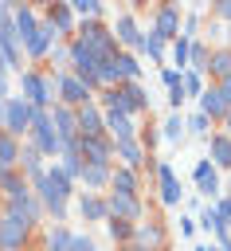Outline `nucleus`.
Wrapping results in <instances>:
<instances>
[{"label": "nucleus", "mask_w": 231, "mask_h": 251, "mask_svg": "<svg viewBox=\"0 0 231 251\" xmlns=\"http://www.w3.org/2000/svg\"><path fill=\"white\" fill-rule=\"evenodd\" d=\"M106 200V220H125V224H145V200L125 196V192H102Z\"/></svg>", "instance_id": "nucleus-1"}, {"label": "nucleus", "mask_w": 231, "mask_h": 251, "mask_svg": "<svg viewBox=\"0 0 231 251\" xmlns=\"http://www.w3.org/2000/svg\"><path fill=\"white\" fill-rule=\"evenodd\" d=\"M31 239H35V227L20 224L16 216H8L0 208V251H27Z\"/></svg>", "instance_id": "nucleus-2"}, {"label": "nucleus", "mask_w": 231, "mask_h": 251, "mask_svg": "<svg viewBox=\"0 0 231 251\" xmlns=\"http://www.w3.org/2000/svg\"><path fill=\"white\" fill-rule=\"evenodd\" d=\"M153 180H157V196H161V204H164V208H176L180 196H184V188H180V176H176L172 161H157V165H153Z\"/></svg>", "instance_id": "nucleus-3"}, {"label": "nucleus", "mask_w": 231, "mask_h": 251, "mask_svg": "<svg viewBox=\"0 0 231 251\" xmlns=\"http://www.w3.org/2000/svg\"><path fill=\"white\" fill-rule=\"evenodd\" d=\"M129 243L137 251H168V227L164 220H149V224H133Z\"/></svg>", "instance_id": "nucleus-4"}, {"label": "nucleus", "mask_w": 231, "mask_h": 251, "mask_svg": "<svg viewBox=\"0 0 231 251\" xmlns=\"http://www.w3.org/2000/svg\"><path fill=\"white\" fill-rule=\"evenodd\" d=\"M67 149H74L82 157V165H114V141L110 137H78Z\"/></svg>", "instance_id": "nucleus-5"}, {"label": "nucleus", "mask_w": 231, "mask_h": 251, "mask_svg": "<svg viewBox=\"0 0 231 251\" xmlns=\"http://www.w3.org/2000/svg\"><path fill=\"white\" fill-rule=\"evenodd\" d=\"M39 20H43V24H51L59 39H74V31H78V20H74V12H70V4H67V0H55V4H47Z\"/></svg>", "instance_id": "nucleus-6"}, {"label": "nucleus", "mask_w": 231, "mask_h": 251, "mask_svg": "<svg viewBox=\"0 0 231 251\" xmlns=\"http://www.w3.org/2000/svg\"><path fill=\"white\" fill-rule=\"evenodd\" d=\"M102 126H106V137L114 141V145H121V141H137V118H129V114H121V110H102Z\"/></svg>", "instance_id": "nucleus-7"}, {"label": "nucleus", "mask_w": 231, "mask_h": 251, "mask_svg": "<svg viewBox=\"0 0 231 251\" xmlns=\"http://www.w3.org/2000/svg\"><path fill=\"white\" fill-rule=\"evenodd\" d=\"M149 31L157 35V39H164V43H172L176 35H180V8L176 4H157V12H153V24H149Z\"/></svg>", "instance_id": "nucleus-8"}, {"label": "nucleus", "mask_w": 231, "mask_h": 251, "mask_svg": "<svg viewBox=\"0 0 231 251\" xmlns=\"http://www.w3.org/2000/svg\"><path fill=\"white\" fill-rule=\"evenodd\" d=\"M86 102H94V90H90L86 82H78L70 71H59V106L78 110V106H86Z\"/></svg>", "instance_id": "nucleus-9"}, {"label": "nucleus", "mask_w": 231, "mask_h": 251, "mask_svg": "<svg viewBox=\"0 0 231 251\" xmlns=\"http://www.w3.org/2000/svg\"><path fill=\"white\" fill-rule=\"evenodd\" d=\"M8 118H4V133H12L16 141L27 137V126H31V106L20 98V94H8Z\"/></svg>", "instance_id": "nucleus-10"}, {"label": "nucleus", "mask_w": 231, "mask_h": 251, "mask_svg": "<svg viewBox=\"0 0 231 251\" xmlns=\"http://www.w3.org/2000/svg\"><path fill=\"white\" fill-rule=\"evenodd\" d=\"M8 216H16L20 224H27V227H39V220H43V204L35 200V192H23V196H16V200H4L0 204Z\"/></svg>", "instance_id": "nucleus-11"}, {"label": "nucleus", "mask_w": 231, "mask_h": 251, "mask_svg": "<svg viewBox=\"0 0 231 251\" xmlns=\"http://www.w3.org/2000/svg\"><path fill=\"white\" fill-rule=\"evenodd\" d=\"M117 110L137 118V114H149V90L141 82H121L117 86Z\"/></svg>", "instance_id": "nucleus-12"}, {"label": "nucleus", "mask_w": 231, "mask_h": 251, "mask_svg": "<svg viewBox=\"0 0 231 251\" xmlns=\"http://www.w3.org/2000/svg\"><path fill=\"white\" fill-rule=\"evenodd\" d=\"M192 180H196V192H200V196H208V204L223 196V188H219V169H215L208 157H204V161H196V169H192Z\"/></svg>", "instance_id": "nucleus-13"}, {"label": "nucleus", "mask_w": 231, "mask_h": 251, "mask_svg": "<svg viewBox=\"0 0 231 251\" xmlns=\"http://www.w3.org/2000/svg\"><path fill=\"white\" fill-rule=\"evenodd\" d=\"M12 24H16V35H20V51H23L39 31V12L31 4H12Z\"/></svg>", "instance_id": "nucleus-14"}, {"label": "nucleus", "mask_w": 231, "mask_h": 251, "mask_svg": "<svg viewBox=\"0 0 231 251\" xmlns=\"http://www.w3.org/2000/svg\"><path fill=\"white\" fill-rule=\"evenodd\" d=\"M47 114H51V126H55L63 149L74 145V141H78V118H74V110H70V106H51Z\"/></svg>", "instance_id": "nucleus-15"}, {"label": "nucleus", "mask_w": 231, "mask_h": 251, "mask_svg": "<svg viewBox=\"0 0 231 251\" xmlns=\"http://www.w3.org/2000/svg\"><path fill=\"white\" fill-rule=\"evenodd\" d=\"M110 31H114V39H117V47H121V51H133V55H137L141 31H137V20H133V12H121V16L110 24Z\"/></svg>", "instance_id": "nucleus-16"}, {"label": "nucleus", "mask_w": 231, "mask_h": 251, "mask_svg": "<svg viewBox=\"0 0 231 251\" xmlns=\"http://www.w3.org/2000/svg\"><path fill=\"white\" fill-rule=\"evenodd\" d=\"M55 39H59V35H55V27L39 20V31H35V39H31V43L23 47V55H27V63H43V59H47V51L55 47Z\"/></svg>", "instance_id": "nucleus-17"}, {"label": "nucleus", "mask_w": 231, "mask_h": 251, "mask_svg": "<svg viewBox=\"0 0 231 251\" xmlns=\"http://www.w3.org/2000/svg\"><path fill=\"white\" fill-rule=\"evenodd\" d=\"M74 118H78V137H106V126H102V110H98L94 102L78 106V110H74Z\"/></svg>", "instance_id": "nucleus-18"}, {"label": "nucleus", "mask_w": 231, "mask_h": 251, "mask_svg": "<svg viewBox=\"0 0 231 251\" xmlns=\"http://www.w3.org/2000/svg\"><path fill=\"white\" fill-rule=\"evenodd\" d=\"M110 192L141 196V173H133V169H125V165H114V169H110Z\"/></svg>", "instance_id": "nucleus-19"}, {"label": "nucleus", "mask_w": 231, "mask_h": 251, "mask_svg": "<svg viewBox=\"0 0 231 251\" xmlns=\"http://www.w3.org/2000/svg\"><path fill=\"white\" fill-rule=\"evenodd\" d=\"M208 161L215 169L231 173V137H223L219 129H211V137H208Z\"/></svg>", "instance_id": "nucleus-20"}, {"label": "nucleus", "mask_w": 231, "mask_h": 251, "mask_svg": "<svg viewBox=\"0 0 231 251\" xmlns=\"http://www.w3.org/2000/svg\"><path fill=\"white\" fill-rule=\"evenodd\" d=\"M196 102H200L196 110H200V114H204L208 122H215V126H219V118L227 114V106H223V98H219V90H215V82H208V86H204V94H200Z\"/></svg>", "instance_id": "nucleus-21"}, {"label": "nucleus", "mask_w": 231, "mask_h": 251, "mask_svg": "<svg viewBox=\"0 0 231 251\" xmlns=\"http://www.w3.org/2000/svg\"><path fill=\"white\" fill-rule=\"evenodd\" d=\"M78 216L86 224H106V200H102V192H78Z\"/></svg>", "instance_id": "nucleus-22"}, {"label": "nucleus", "mask_w": 231, "mask_h": 251, "mask_svg": "<svg viewBox=\"0 0 231 251\" xmlns=\"http://www.w3.org/2000/svg\"><path fill=\"white\" fill-rule=\"evenodd\" d=\"M16 169H20V173L27 176V184H31V180H39V176H43V169H47V165H43V157H39L27 141H20V165H16Z\"/></svg>", "instance_id": "nucleus-23"}, {"label": "nucleus", "mask_w": 231, "mask_h": 251, "mask_svg": "<svg viewBox=\"0 0 231 251\" xmlns=\"http://www.w3.org/2000/svg\"><path fill=\"white\" fill-rule=\"evenodd\" d=\"M110 169H114V165H82L78 184H82L86 192H102V188H110Z\"/></svg>", "instance_id": "nucleus-24"}, {"label": "nucleus", "mask_w": 231, "mask_h": 251, "mask_svg": "<svg viewBox=\"0 0 231 251\" xmlns=\"http://www.w3.org/2000/svg\"><path fill=\"white\" fill-rule=\"evenodd\" d=\"M211 82H223V78H231V51L227 47H211V55H208V71H204Z\"/></svg>", "instance_id": "nucleus-25"}, {"label": "nucleus", "mask_w": 231, "mask_h": 251, "mask_svg": "<svg viewBox=\"0 0 231 251\" xmlns=\"http://www.w3.org/2000/svg\"><path fill=\"white\" fill-rule=\"evenodd\" d=\"M137 55H149V59H153L157 67H168V59H164V55H168V43H164V39H157L153 31H141V43H137Z\"/></svg>", "instance_id": "nucleus-26"}, {"label": "nucleus", "mask_w": 231, "mask_h": 251, "mask_svg": "<svg viewBox=\"0 0 231 251\" xmlns=\"http://www.w3.org/2000/svg\"><path fill=\"white\" fill-rule=\"evenodd\" d=\"M188 51H192V39H188V35H176V39L168 43V55H164L168 67L184 75V71H188Z\"/></svg>", "instance_id": "nucleus-27"}, {"label": "nucleus", "mask_w": 231, "mask_h": 251, "mask_svg": "<svg viewBox=\"0 0 231 251\" xmlns=\"http://www.w3.org/2000/svg\"><path fill=\"white\" fill-rule=\"evenodd\" d=\"M16 165H20V141L0 129V173H8V169H16Z\"/></svg>", "instance_id": "nucleus-28"}, {"label": "nucleus", "mask_w": 231, "mask_h": 251, "mask_svg": "<svg viewBox=\"0 0 231 251\" xmlns=\"http://www.w3.org/2000/svg\"><path fill=\"white\" fill-rule=\"evenodd\" d=\"M70 227L67 224H55V227H47V235H43V251H67L70 247Z\"/></svg>", "instance_id": "nucleus-29"}, {"label": "nucleus", "mask_w": 231, "mask_h": 251, "mask_svg": "<svg viewBox=\"0 0 231 251\" xmlns=\"http://www.w3.org/2000/svg\"><path fill=\"white\" fill-rule=\"evenodd\" d=\"M47 67L51 71H67L70 67V39H55V47L47 51Z\"/></svg>", "instance_id": "nucleus-30"}, {"label": "nucleus", "mask_w": 231, "mask_h": 251, "mask_svg": "<svg viewBox=\"0 0 231 251\" xmlns=\"http://www.w3.org/2000/svg\"><path fill=\"white\" fill-rule=\"evenodd\" d=\"M208 55H211V47H208V43L196 35V39H192V51H188V71L204 75V71H208Z\"/></svg>", "instance_id": "nucleus-31"}, {"label": "nucleus", "mask_w": 231, "mask_h": 251, "mask_svg": "<svg viewBox=\"0 0 231 251\" xmlns=\"http://www.w3.org/2000/svg\"><path fill=\"white\" fill-rule=\"evenodd\" d=\"M70 4V12H74V20H102V0H67Z\"/></svg>", "instance_id": "nucleus-32"}, {"label": "nucleus", "mask_w": 231, "mask_h": 251, "mask_svg": "<svg viewBox=\"0 0 231 251\" xmlns=\"http://www.w3.org/2000/svg\"><path fill=\"white\" fill-rule=\"evenodd\" d=\"M117 67H121L125 82H141V63H137L133 51H117Z\"/></svg>", "instance_id": "nucleus-33"}, {"label": "nucleus", "mask_w": 231, "mask_h": 251, "mask_svg": "<svg viewBox=\"0 0 231 251\" xmlns=\"http://www.w3.org/2000/svg\"><path fill=\"white\" fill-rule=\"evenodd\" d=\"M161 137H168V141H184V114H168L164 126H161Z\"/></svg>", "instance_id": "nucleus-34"}, {"label": "nucleus", "mask_w": 231, "mask_h": 251, "mask_svg": "<svg viewBox=\"0 0 231 251\" xmlns=\"http://www.w3.org/2000/svg\"><path fill=\"white\" fill-rule=\"evenodd\" d=\"M106 231H110V239H114L117 247H125L129 235H133V224H125V220H106Z\"/></svg>", "instance_id": "nucleus-35"}, {"label": "nucleus", "mask_w": 231, "mask_h": 251, "mask_svg": "<svg viewBox=\"0 0 231 251\" xmlns=\"http://www.w3.org/2000/svg\"><path fill=\"white\" fill-rule=\"evenodd\" d=\"M184 129H192L196 137H211V122H208V118H204L200 110H192V114L184 118Z\"/></svg>", "instance_id": "nucleus-36"}, {"label": "nucleus", "mask_w": 231, "mask_h": 251, "mask_svg": "<svg viewBox=\"0 0 231 251\" xmlns=\"http://www.w3.org/2000/svg\"><path fill=\"white\" fill-rule=\"evenodd\" d=\"M180 82H184V94H188V98H200V94H204V86H208V82H204V75H196V71H184V78H180Z\"/></svg>", "instance_id": "nucleus-37"}, {"label": "nucleus", "mask_w": 231, "mask_h": 251, "mask_svg": "<svg viewBox=\"0 0 231 251\" xmlns=\"http://www.w3.org/2000/svg\"><path fill=\"white\" fill-rule=\"evenodd\" d=\"M211 20H219L223 27H231V0H215L211 4Z\"/></svg>", "instance_id": "nucleus-38"}, {"label": "nucleus", "mask_w": 231, "mask_h": 251, "mask_svg": "<svg viewBox=\"0 0 231 251\" xmlns=\"http://www.w3.org/2000/svg\"><path fill=\"white\" fill-rule=\"evenodd\" d=\"M67 251H98V247H94V239H90V235L74 231V235H70V247H67Z\"/></svg>", "instance_id": "nucleus-39"}, {"label": "nucleus", "mask_w": 231, "mask_h": 251, "mask_svg": "<svg viewBox=\"0 0 231 251\" xmlns=\"http://www.w3.org/2000/svg\"><path fill=\"white\" fill-rule=\"evenodd\" d=\"M196 31H200V16H196V12H188V16H184V31H180V35L196 39Z\"/></svg>", "instance_id": "nucleus-40"}, {"label": "nucleus", "mask_w": 231, "mask_h": 251, "mask_svg": "<svg viewBox=\"0 0 231 251\" xmlns=\"http://www.w3.org/2000/svg\"><path fill=\"white\" fill-rule=\"evenodd\" d=\"M161 78H164V86L172 90V86H180V78H184V75H180V71H172V67H161Z\"/></svg>", "instance_id": "nucleus-41"}, {"label": "nucleus", "mask_w": 231, "mask_h": 251, "mask_svg": "<svg viewBox=\"0 0 231 251\" xmlns=\"http://www.w3.org/2000/svg\"><path fill=\"white\" fill-rule=\"evenodd\" d=\"M215 90H219V98H223V106L231 110V78H223V82H215Z\"/></svg>", "instance_id": "nucleus-42"}, {"label": "nucleus", "mask_w": 231, "mask_h": 251, "mask_svg": "<svg viewBox=\"0 0 231 251\" xmlns=\"http://www.w3.org/2000/svg\"><path fill=\"white\" fill-rule=\"evenodd\" d=\"M192 231H196V216H184L180 220V235H192Z\"/></svg>", "instance_id": "nucleus-43"}, {"label": "nucleus", "mask_w": 231, "mask_h": 251, "mask_svg": "<svg viewBox=\"0 0 231 251\" xmlns=\"http://www.w3.org/2000/svg\"><path fill=\"white\" fill-rule=\"evenodd\" d=\"M219 133H223V137H231V110L219 118Z\"/></svg>", "instance_id": "nucleus-44"}, {"label": "nucleus", "mask_w": 231, "mask_h": 251, "mask_svg": "<svg viewBox=\"0 0 231 251\" xmlns=\"http://www.w3.org/2000/svg\"><path fill=\"white\" fill-rule=\"evenodd\" d=\"M4 98H8V71L0 67V102H4Z\"/></svg>", "instance_id": "nucleus-45"}, {"label": "nucleus", "mask_w": 231, "mask_h": 251, "mask_svg": "<svg viewBox=\"0 0 231 251\" xmlns=\"http://www.w3.org/2000/svg\"><path fill=\"white\" fill-rule=\"evenodd\" d=\"M192 251H219L215 243H200V247H192Z\"/></svg>", "instance_id": "nucleus-46"}, {"label": "nucleus", "mask_w": 231, "mask_h": 251, "mask_svg": "<svg viewBox=\"0 0 231 251\" xmlns=\"http://www.w3.org/2000/svg\"><path fill=\"white\" fill-rule=\"evenodd\" d=\"M223 35H227V43H223V47H227V51H231V27H223Z\"/></svg>", "instance_id": "nucleus-47"}, {"label": "nucleus", "mask_w": 231, "mask_h": 251, "mask_svg": "<svg viewBox=\"0 0 231 251\" xmlns=\"http://www.w3.org/2000/svg\"><path fill=\"white\" fill-rule=\"evenodd\" d=\"M117 251H137V247H133V243H125V247H117Z\"/></svg>", "instance_id": "nucleus-48"}, {"label": "nucleus", "mask_w": 231, "mask_h": 251, "mask_svg": "<svg viewBox=\"0 0 231 251\" xmlns=\"http://www.w3.org/2000/svg\"><path fill=\"white\" fill-rule=\"evenodd\" d=\"M4 12H8V4H4V0H0V16H4Z\"/></svg>", "instance_id": "nucleus-49"}, {"label": "nucleus", "mask_w": 231, "mask_h": 251, "mask_svg": "<svg viewBox=\"0 0 231 251\" xmlns=\"http://www.w3.org/2000/svg\"><path fill=\"white\" fill-rule=\"evenodd\" d=\"M227 196H231V173H227Z\"/></svg>", "instance_id": "nucleus-50"}]
</instances>
